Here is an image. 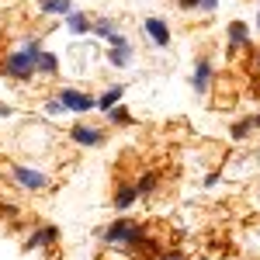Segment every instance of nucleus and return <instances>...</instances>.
Segmentation results:
<instances>
[{"label":"nucleus","instance_id":"2eb2a0df","mask_svg":"<svg viewBox=\"0 0 260 260\" xmlns=\"http://www.w3.org/2000/svg\"><path fill=\"white\" fill-rule=\"evenodd\" d=\"M229 42H233V49L246 42V24H243V21H233V24H229Z\"/></svg>","mask_w":260,"mask_h":260},{"label":"nucleus","instance_id":"20e7f679","mask_svg":"<svg viewBox=\"0 0 260 260\" xmlns=\"http://www.w3.org/2000/svg\"><path fill=\"white\" fill-rule=\"evenodd\" d=\"M70 139L80 142V146H101V142H104V132L94 128V125H73V128H70Z\"/></svg>","mask_w":260,"mask_h":260},{"label":"nucleus","instance_id":"9d476101","mask_svg":"<svg viewBox=\"0 0 260 260\" xmlns=\"http://www.w3.org/2000/svg\"><path fill=\"white\" fill-rule=\"evenodd\" d=\"M128 56H132V49H128V42L125 45H111V52H108V59H111V66H128Z\"/></svg>","mask_w":260,"mask_h":260},{"label":"nucleus","instance_id":"39448f33","mask_svg":"<svg viewBox=\"0 0 260 260\" xmlns=\"http://www.w3.org/2000/svg\"><path fill=\"white\" fill-rule=\"evenodd\" d=\"M142 28H146V35L156 42L160 49H167V45H170V31H167V24H163L160 18H146V24H142Z\"/></svg>","mask_w":260,"mask_h":260},{"label":"nucleus","instance_id":"4468645a","mask_svg":"<svg viewBox=\"0 0 260 260\" xmlns=\"http://www.w3.org/2000/svg\"><path fill=\"white\" fill-rule=\"evenodd\" d=\"M118 98H121V87H111V90H108V94H104L101 101H94V104H98L101 111H111V108L118 104Z\"/></svg>","mask_w":260,"mask_h":260},{"label":"nucleus","instance_id":"a211bd4d","mask_svg":"<svg viewBox=\"0 0 260 260\" xmlns=\"http://www.w3.org/2000/svg\"><path fill=\"white\" fill-rule=\"evenodd\" d=\"M90 31H98L101 39H111V35H115V24H111V21H98Z\"/></svg>","mask_w":260,"mask_h":260},{"label":"nucleus","instance_id":"5701e85b","mask_svg":"<svg viewBox=\"0 0 260 260\" xmlns=\"http://www.w3.org/2000/svg\"><path fill=\"white\" fill-rule=\"evenodd\" d=\"M253 62H257V70H260V49H257V52H253Z\"/></svg>","mask_w":260,"mask_h":260},{"label":"nucleus","instance_id":"9b49d317","mask_svg":"<svg viewBox=\"0 0 260 260\" xmlns=\"http://www.w3.org/2000/svg\"><path fill=\"white\" fill-rule=\"evenodd\" d=\"M39 70L52 77V73L59 70V62H56V56H52V52H39V59H35V73H39Z\"/></svg>","mask_w":260,"mask_h":260},{"label":"nucleus","instance_id":"1a4fd4ad","mask_svg":"<svg viewBox=\"0 0 260 260\" xmlns=\"http://www.w3.org/2000/svg\"><path fill=\"white\" fill-rule=\"evenodd\" d=\"M66 28H70L73 35H83V31H90V18L73 11V14H66Z\"/></svg>","mask_w":260,"mask_h":260},{"label":"nucleus","instance_id":"7ed1b4c3","mask_svg":"<svg viewBox=\"0 0 260 260\" xmlns=\"http://www.w3.org/2000/svg\"><path fill=\"white\" fill-rule=\"evenodd\" d=\"M59 104L66 111H90V108H94V98H90V94H80V90H62Z\"/></svg>","mask_w":260,"mask_h":260},{"label":"nucleus","instance_id":"f257e3e1","mask_svg":"<svg viewBox=\"0 0 260 260\" xmlns=\"http://www.w3.org/2000/svg\"><path fill=\"white\" fill-rule=\"evenodd\" d=\"M39 52H42L39 39H28L24 49H18V52L7 56V66H4V70H7L14 80H31V77H35V59H39Z\"/></svg>","mask_w":260,"mask_h":260},{"label":"nucleus","instance_id":"0eeeda50","mask_svg":"<svg viewBox=\"0 0 260 260\" xmlns=\"http://www.w3.org/2000/svg\"><path fill=\"white\" fill-rule=\"evenodd\" d=\"M208 80H212V66H208V59H198V66H194V94H205Z\"/></svg>","mask_w":260,"mask_h":260},{"label":"nucleus","instance_id":"423d86ee","mask_svg":"<svg viewBox=\"0 0 260 260\" xmlns=\"http://www.w3.org/2000/svg\"><path fill=\"white\" fill-rule=\"evenodd\" d=\"M56 236H59V233H56V225H45V229H39L31 240L24 243V250H35V246H52V243H56Z\"/></svg>","mask_w":260,"mask_h":260},{"label":"nucleus","instance_id":"4be33fe9","mask_svg":"<svg viewBox=\"0 0 260 260\" xmlns=\"http://www.w3.org/2000/svg\"><path fill=\"white\" fill-rule=\"evenodd\" d=\"M163 260H184V257H180V253H170V257H163Z\"/></svg>","mask_w":260,"mask_h":260},{"label":"nucleus","instance_id":"f3484780","mask_svg":"<svg viewBox=\"0 0 260 260\" xmlns=\"http://www.w3.org/2000/svg\"><path fill=\"white\" fill-rule=\"evenodd\" d=\"M108 118L111 121H132V115H128V108H121V104H115V108H111V111H108Z\"/></svg>","mask_w":260,"mask_h":260},{"label":"nucleus","instance_id":"f8f14e48","mask_svg":"<svg viewBox=\"0 0 260 260\" xmlns=\"http://www.w3.org/2000/svg\"><path fill=\"white\" fill-rule=\"evenodd\" d=\"M136 198H139V194H136V187H132V184H125V187H118V194H115V208H121V212H125V208H128Z\"/></svg>","mask_w":260,"mask_h":260},{"label":"nucleus","instance_id":"6e6552de","mask_svg":"<svg viewBox=\"0 0 260 260\" xmlns=\"http://www.w3.org/2000/svg\"><path fill=\"white\" fill-rule=\"evenodd\" d=\"M42 14H73V0H42Z\"/></svg>","mask_w":260,"mask_h":260},{"label":"nucleus","instance_id":"f03ea898","mask_svg":"<svg viewBox=\"0 0 260 260\" xmlns=\"http://www.w3.org/2000/svg\"><path fill=\"white\" fill-rule=\"evenodd\" d=\"M7 174H11V180L24 184L28 191H42V187H49V177H45V174H39V170H28V167H11Z\"/></svg>","mask_w":260,"mask_h":260},{"label":"nucleus","instance_id":"6ab92c4d","mask_svg":"<svg viewBox=\"0 0 260 260\" xmlns=\"http://www.w3.org/2000/svg\"><path fill=\"white\" fill-rule=\"evenodd\" d=\"M45 111H49V115H62L66 108H62V104H59V98H52V101H49V104H45Z\"/></svg>","mask_w":260,"mask_h":260},{"label":"nucleus","instance_id":"412c9836","mask_svg":"<svg viewBox=\"0 0 260 260\" xmlns=\"http://www.w3.org/2000/svg\"><path fill=\"white\" fill-rule=\"evenodd\" d=\"M180 7H184V11H187V7H198V0H177Z\"/></svg>","mask_w":260,"mask_h":260},{"label":"nucleus","instance_id":"dca6fc26","mask_svg":"<svg viewBox=\"0 0 260 260\" xmlns=\"http://www.w3.org/2000/svg\"><path fill=\"white\" fill-rule=\"evenodd\" d=\"M156 191V174H146V177L136 184V194H153Z\"/></svg>","mask_w":260,"mask_h":260},{"label":"nucleus","instance_id":"aec40b11","mask_svg":"<svg viewBox=\"0 0 260 260\" xmlns=\"http://www.w3.org/2000/svg\"><path fill=\"white\" fill-rule=\"evenodd\" d=\"M198 7H205V11H215V7H219V0H198Z\"/></svg>","mask_w":260,"mask_h":260},{"label":"nucleus","instance_id":"ddd939ff","mask_svg":"<svg viewBox=\"0 0 260 260\" xmlns=\"http://www.w3.org/2000/svg\"><path fill=\"white\" fill-rule=\"evenodd\" d=\"M250 128H260V115L240 121V125H233V139H246V136H250Z\"/></svg>","mask_w":260,"mask_h":260},{"label":"nucleus","instance_id":"b1692460","mask_svg":"<svg viewBox=\"0 0 260 260\" xmlns=\"http://www.w3.org/2000/svg\"><path fill=\"white\" fill-rule=\"evenodd\" d=\"M257 28H260V14H257Z\"/></svg>","mask_w":260,"mask_h":260}]
</instances>
